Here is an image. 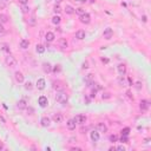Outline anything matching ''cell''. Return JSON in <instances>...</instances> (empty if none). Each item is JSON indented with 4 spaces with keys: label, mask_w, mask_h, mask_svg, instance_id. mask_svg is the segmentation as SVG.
<instances>
[{
    "label": "cell",
    "mask_w": 151,
    "mask_h": 151,
    "mask_svg": "<svg viewBox=\"0 0 151 151\" xmlns=\"http://www.w3.org/2000/svg\"><path fill=\"white\" fill-rule=\"evenodd\" d=\"M56 100H57V102H59V103L63 104V105L67 104V94H66L65 92L60 91V92L56 96Z\"/></svg>",
    "instance_id": "cell-1"
},
{
    "label": "cell",
    "mask_w": 151,
    "mask_h": 151,
    "mask_svg": "<svg viewBox=\"0 0 151 151\" xmlns=\"http://www.w3.org/2000/svg\"><path fill=\"white\" fill-rule=\"evenodd\" d=\"M5 63H6V65L10 66V67L17 66V60H15V58H14L13 56H7L6 59H5Z\"/></svg>",
    "instance_id": "cell-2"
},
{
    "label": "cell",
    "mask_w": 151,
    "mask_h": 151,
    "mask_svg": "<svg viewBox=\"0 0 151 151\" xmlns=\"http://www.w3.org/2000/svg\"><path fill=\"white\" fill-rule=\"evenodd\" d=\"M74 121H76L77 124L83 125V124H85V123H86L88 118H86V116H85V115H77V116H76V118H74Z\"/></svg>",
    "instance_id": "cell-3"
},
{
    "label": "cell",
    "mask_w": 151,
    "mask_h": 151,
    "mask_svg": "<svg viewBox=\"0 0 151 151\" xmlns=\"http://www.w3.org/2000/svg\"><path fill=\"white\" fill-rule=\"evenodd\" d=\"M38 104H39L41 107H46V106L49 105V100H47V98H46L45 96H40L39 99H38Z\"/></svg>",
    "instance_id": "cell-4"
},
{
    "label": "cell",
    "mask_w": 151,
    "mask_h": 151,
    "mask_svg": "<svg viewBox=\"0 0 151 151\" xmlns=\"http://www.w3.org/2000/svg\"><path fill=\"white\" fill-rule=\"evenodd\" d=\"M80 21L83 23V24H89L91 21V15L89 13H84V14H82L80 15Z\"/></svg>",
    "instance_id": "cell-5"
},
{
    "label": "cell",
    "mask_w": 151,
    "mask_h": 151,
    "mask_svg": "<svg viewBox=\"0 0 151 151\" xmlns=\"http://www.w3.org/2000/svg\"><path fill=\"white\" fill-rule=\"evenodd\" d=\"M96 130L98 132H106L107 131V126L104 124V123H98L97 126H96Z\"/></svg>",
    "instance_id": "cell-6"
},
{
    "label": "cell",
    "mask_w": 151,
    "mask_h": 151,
    "mask_svg": "<svg viewBox=\"0 0 151 151\" xmlns=\"http://www.w3.org/2000/svg\"><path fill=\"white\" fill-rule=\"evenodd\" d=\"M149 106H150V103H149V100H145V99H143V100L141 102V105H139V107H141V110H142V111H146V110L149 109Z\"/></svg>",
    "instance_id": "cell-7"
},
{
    "label": "cell",
    "mask_w": 151,
    "mask_h": 151,
    "mask_svg": "<svg viewBox=\"0 0 151 151\" xmlns=\"http://www.w3.org/2000/svg\"><path fill=\"white\" fill-rule=\"evenodd\" d=\"M90 137H91V139H92V142H98L100 136H99V132L96 130V131H91Z\"/></svg>",
    "instance_id": "cell-8"
},
{
    "label": "cell",
    "mask_w": 151,
    "mask_h": 151,
    "mask_svg": "<svg viewBox=\"0 0 151 151\" xmlns=\"http://www.w3.org/2000/svg\"><path fill=\"white\" fill-rule=\"evenodd\" d=\"M45 85H46L45 79L40 78V79L37 80V88H38V90H44V89H45Z\"/></svg>",
    "instance_id": "cell-9"
},
{
    "label": "cell",
    "mask_w": 151,
    "mask_h": 151,
    "mask_svg": "<svg viewBox=\"0 0 151 151\" xmlns=\"http://www.w3.org/2000/svg\"><path fill=\"white\" fill-rule=\"evenodd\" d=\"M103 35H104V38H105V39H111V38H112V35H113V31L111 30V29H106V30L104 31Z\"/></svg>",
    "instance_id": "cell-10"
},
{
    "label": "cell",
    "mask_w": 151,
    "mask_h": 151,
    "mask_svg": "<svg viewBox=\"0 0 151 151\" xmlns=\"http://www.w3.org/2000/svg\"><path fill=\"white\" fill-rule=\"evenodd\" d=\"M76 121L74 119H68L67 121V123H66V126H67V129L68 130H74L76 129Z\"/></svg>",
    "instance_id": "cell-11"
},
{
    "label": "cell",
    "mask_w": 151,
    "mask_h": 151,
    "mask_svg": "<svg viewBox=\"0 0 151 151\" xmlns=\"http://www.w3.org/2000/svg\"><path fill=\"white\" fill-rule=\"evenodd\" d=\"M85 35H86V33H85V31H83V30H79L76 32V38L78 40H83L85 38Z\"/></svg>",
    "instance_id": "cell-12"
},
{
    "label": "cell",
    "mask_w": 151,
    "mask_h": 151,
    "mask_svg": "<svg viewBox=\"0 0 151 151\" xmlns=\"http://www.w3.org/2000/svg\"><path fill=\"white\" fill-rule=\"evenodd\" d=\"M40 123H41V125H43V126L47 127V126H50V125H51V119H50L49 117H43V118L40 119Z\"/></svg>",
    "instance_id": "cell-13"
},
{
    "label": "cell",
    "mask_w": 151,
    "mask_h": 151,
    "mask_svg": "<svg viewBox=\"0 0 151 151\" xmlns=\"http://www.w3.org/2000/svg\"><path fill=\"white\" fill-rule=\"evenodd\" d=\"M54 38H56V35H54V33H53V32H47V33L45 34V39H46V41H49V43L53 41V40H54Z\"/></svg>",
    "instance_id": "cell-14"
},
{
    "label": "cell",
    "mask_w": 151,
    "mask_h": 151,
    "mask_svg": "<svg viewBox=\"0 0 151 151\" xmlns=\"http://www.w3.org/2000/svg\"><path fill=\"white\" fill-rule=\"evenodd\" d=\"M14 77H15V80H17L18 83H24V76H23L21 72L17 71V72L14 73Z\"/></svg>",
    "instance_id": "cell-15"
},
{
    "label": "cell",
    "mask_w": 151,
    "mask_h": 151,
    "mask_svg": "<svg viewBox=\"0 0 151 151\" xmlns=\"http://www.w3.org/2000/svg\"><path fill=\"white\" fill-rule=\"evenodd\" d=\"M58 45H59V47H61V49H67L68 43H67V40H66V39L61 38V39L58 40Z\"/></svg>",
    "instance_id": "cell-16"
},
{
    "label": "cell",
    "mask_w": 151,
    "mask_h": 151,
    "mask_svg": "<svg viewBox=\"0 0 151 151\" xmlns=\"http://www.w3.org/2000/svg\"><path fill=\"white\" fill-rule=\"evenodd\" d=\"M43 70H44L45 73H50V72L52 71L51 64H50V63H44V64H43Z\"/></svg>",
    "instance_id": "cell-17"
},
{
    "label": "cell",
    "mask_w": 151,
    "mask_h": 151,
    "mask_svg": "<svg viewBox=\"0 0 151 151\" xmlns=\"http://www.w3.org/2000/svg\"><path fill=\"white\" fill-rule=\"evenodd\" d=\"M27 106V104H26V100L25 99H21V100H19L18 103H17V107L19 109V110H23V109H25Z\"/></svg>",
    "instance_id": "cell-18"
},
{
    "label": "cell",
    "mask_w": 151,
    "mask_h": 151,
    "mask_svg": "<svg viewBox=\"0 0 151 151\" xmlns=\"http://www.w3.org/2000/svg\"><path fill=\"white\" fill-rule=\"evenodd\" d=\"M117 68H118V72H119L121 76H124V74L126 73V66H125L124 64H119V65L117 66Z\"/></svg>",
    "instance_id": "cell-19"
},
{
    "label": "cell",
    "mask_w": 151,
    "mask_h": 151,
    "mask_svg": "<svg viewBox=\"0 0 151 151\" xmlns=\"http://www.w3.org/2000/svg\"><path fill=\"white\" fill-rule=\"evenodd\" d=\"M52 119H53L54 123H61L63 122V115L61 113H54L53 117H52Z\"/></svg>",
    "instance_id": "cell-20"
},
{
    "label": "cell",
    "mask_w": 151,
    "mask_h": 151,
    "mask_svg": "<svg viewBox=\"0 0 151 151\" xmlns=\"http://www.w3.org/2000/svg\"><path fill=\"white\" fill-rule=\"evenodd\" d=\"M30 46V41L27 40V39H23L21 41H20V47L21 49H27Z\"/></svg>",
    "instance_id": "cell-21"
},
{
    "label": "cell",
    "mask_w": 151,
    "mask_h": 151,
    "mask_svg": "<svg viewBox=\"0 0 151 151\" xmlns=\"http://www.w3.org/2000/svg\"><path fill=\"white\" fill-rule=\"evenodd\" d=\"M0 50H2V51H5V52H10V46H8V44L1 43V44H0Z\"/></svg>",
    "instance_id": "cell-22"
},
{
    "label": "cell",
    "mask_w": 151,
    "mask_h": 151,
    "mask_svg": "<svg viewBox=\"0 0 151 151\" xmlns=\"http://www.w3.org/2000/svg\"><path fill=\"white\" fill-rule=\"evenodd\" d=\"M65 12H66V14H73V13H74V8H73L72 6L67 5V6L65 7Z\"/></svg>",
    "instance_id": "cell-23"
},
{
    "label": "cell",
    "mask_w": 151,
    "mask_h": 151,
    "mask_svg": "<svg viewBox=\"0 0 151 151\" xmlns=\"http://www.w3.org/2000/svg\"><path fill=\"white\" fill-rule=\"evenodd\" d=\"M7 21H8V15L1 13V14H0V23H4V24H5V23H7Z\"/></svg>",
    "instance_id": "cell-24"
},
{
    "label": "cell",
    "mask_w": 151,
    "mask_h": 151,
    "mask_svg": "<svg viewBox=\"0 0 151 151\" xmlns=\"http://www.w3.org/2000/svg\"><path fill=\"white\" fill-rule=\"evenodd\" d=\"M60 21H61V18H60V17H58V15H54V17L52 18V23H53V24H56V25L60 24Z\"/></svg>",
    "instance_id": "cell-25"
},
{
    "label": "cell",
    "mask_w": 151,
    "mask_h": 151,
    "mask_svg": "<svg viewBox=\"0 0 151 151\" xmlns=\"http://www.w3.org/2000/svg\"><path fill=\"white\" fill-rule=\"evenodd\" d=\"M35 50H37L38 53H44V52H45V47H44L43 45H37V46H35Z\"/></svg>",
    "instance_id": "cell-26"
},
{
    "label": "cell",
    "mask_w": 151,
    "mask_h": 151,
    "mask_svg": "<svg viewBox=\"0 0 151 151\" xmlns=\"http://www.w3.org/2000/svg\"><path fill=\"white\" fill-rule=\"evenodd\" d=\"M35 23H37V20H35L34 17H32V18H30V19L27 20V24H29V25H32V26H34Z\"/></svg>",
    "instance_id": "cell-27"
},
{
    "label": "cell",
    "mask_w": 151,
    "mask_h": 151,
    "mask_svg": "<svg viewBox=\"0 0 151 151\" xmlns=\"http://www.w3.org/2000/svg\"><path fill=\"white\" fill-rule=\"evenodd\" d=\"M74 12H76L77 14L82 15V14H84V13H85V10H83L82 7H79V8H76V10H74Z\"/></svg>",
    "instance_id": "cell-28"
},
{
    "label": "cell",
    "mask_w": 151,
    "mask_h": 151,
    "mask_svg": "<svg viewBox=\"0 0 151 151\" xmlns=\"http://www.w3.org/2000/svg\"><path fill=\"white\" fill-rule=\"evenodd\" d=\"M117 141H118V136H116V135H111V136H110V142L116 143Z\"/></svg>",
    "instance_id": "cell-29"
},
{
    "label": "cell",
    "mask_w": 151,
    "mask_h": 151,
    "mask_svg": "<svg viewBox=\"0 0 151 151\" xmlns=\"http://www.w3.org/2000/svg\"><path fill=\"white\" fill-rule=\"evenodd\" d=\"M129 132H130V129H129V127H125V129L122 131V136H127Z\"/></svg>",
    "instance_id": "cell-30"
},
{
    "label": "cell",
    "mask_w": 151,
    "mask_h": 151,
    "mask_svg": "<svg viewBox=\"0 0 151 151\" xmlns=\"http://www.w3.org/2000/svg\"><path fill=\"white\" fill-rule=\"evenodd\" d=\"M53 11H54V13H60L61 12V8L59 5H56L54 6V8H53Z\"/></svg>",
    "instance_id": "cell-31"
},
{
    "label": "cell",
    "mask_w": 151,
    "mask_h": 151,
    "mask_svg": "<svg viewBox=\"0 0 151 151\" xmlns=\"http://www.w3.org/2000/svg\"><path fill=\"white\" fill-rule=\"evenodd\" d=\"M21 10H23L24 13H29V12H30V7H27L26 5H23V8H21Z\"/></svg>",
    "instance_id": "cell-32"
},
{
    "label": "cell",
    "mask_w": 151,
    "mask_h": 151,
    "mask_svg": "<svg viewBox=\"0 0 151 151\" xmlns=\"http://www.w3.org/2000/svg\"><path fill=\"white\" fill-rule=\"evenodd\" d=\"M32 88H33V86H32V83H31V82H27V83L25 84V89H26V90H31Z\"/></svg>",
    "instance_id": "cell-33"
},
{
    "label": "cell",
    "mask_w": 151,
    "mask_h": 151,
    "mask_svg": "<svg viewBox=\"0 0 151 151\" xmlns=\"http://www.w3.org/2000/svg\"><path fill=\"white\" fill-rule=\"evenodd\" d=\"M5 33H6V31H5V29H4V26L0 24V37H2Z\"/></svg>",
    "instance_id": "cell-34"
},
{
    "label": "cell",
    "mask_w": 151,
    "mask_h": 151,
    "mask_svg": "<svg viewBox=\"0 0 151 151\" xmlns=\"http://www.w3.org/2000/svg\"><path fill=\"white\" fill-rule=\"evenodd\" d=\"M118 82H119V84H122V85H125V80H124L123 76H121V77H119V80H118Z\"/></svg>",
    "instance_id": "cell-35"
},
{
    "label": "cell",
    "mask_w": 151,
    "mask_h": 151,
    "mask_svg": "<svg viewBox=\"0 0 151 151\" xmlns=\"http://www.w3.org/2000/svg\"><path fill=\"white\" fill-rule=\"evenodd\" d=\"M102 97H103V99H106V98H110V93H107V92H105V93H104V94H103Z\"/></svg>",
    "instance_id": "cell-36"
},
{
    "label": "cell",
    "mask_w": 151,
    "mask_h": 151,
    "mask_svg": "<svg viewBox=\"0 0 151 151\" xmlns=\"http://www.w3.org/2000/svg\"><path fill=\"white\" fill-rule=\"evenodd\" d=\"M136 88H137L138 90L142 89V84H141V82H137V83H136Z\"/></svg>",
    "instance_id": "cell-37"
},
{
    "label": "cell",
    "mask_w": 151,
    "mask_h": 151,
    "mask_svg": "<svg viewBox=\"0 0 151 151\" xmlns=\"http://www.w3.org/2000/svg\"><path fill=\"white\" fill-rule=\"evenodd\" d=\"M122 142L127 143V136H122Z\"/></svg>",
    "instance_id": "cell-38"
},
{
    "label": "cell",
    "mask_w": 151,
    "mask_h": 151,
    "mask_svg": "<svg viewBox=\"0 0 151 151\" xmlns=\"http://www.w3.org/2000/svg\"><path fill=\"white\" fill-rule=\"evenodd\" d=\"M19 1V4H21V5H26L27 2H29V0H18Z\"/></svg>",
    "instance_id": "cell-39"
},
{
    "label": "cell",
    "mask_w": 151,
    "mask_h": 151,
    "mask_svg": "<svg viewBox=\"0 0 151 151\" xmlns=\"http://www.w3.org/2000/svg\"><path fill=\"white\" fill-rule=\"evenodd\" d=\"M59 71H60V65H57L54 67V72H59Z\"/></svg>",
    "instance_id": "cell-40"
},
{
    "label": "cell",
    "mask_w": 151,
    "mask_h": 151,
    "mask_svg": "<svg viewBox=\"0 0 151 151\" xmlns=\"http://www.w3.org/2000/svg\"><path fill=\"white\" fill-rule=\"evenodd\" d=\"M116 149H117V150H122V151H124V150H125V148H124L123 145H119V146H117Z\"/></svg>",
    "instance_id": "cell-41"
},
{
    "label": "cell",
    "mask_w": 151,
    "mask_h": 151,
    "mask_svg": "<svg viewBox=\"0 0 151 151\" xmlns=\"http://www.w3.org/2000/svg\"><path fill=\"white\" fill-rule=\"evenodd\" d=\"M53 88H54V89H60L61 86H60V85H59V83H58V85H57V83H54V85H53Z\"/></svg>",
    "instance_id": "cell-42"
},
{
    "label": "cell",
    "mask_w": 151,
    "mask_h": 151,
    "mask_svg": "<svg viewBox=\"0 0 151 151\" xmlns=\"http://www.w3.org/2000/svg\"><path fill=\"white\" fill-rule=\"evenodd\" d=\"M71 150H73V151H79V150H82L80 148H71Z\"/></svg>",
    "instance_id": "cell-43"
},
{
    "label": "cell",
    "mask_w": 151,
    "mask_h": 151,
    "mask_svg": "<svg viewBox=\"0 0 151 151\" xmlns=\"http://www.w3.org/2000/svg\"><path fill=\"white\" fill-rule=\"evenodd\" d=\"M2 148H4V146H2V144H1V143H0V150H1V149H2Z\"/></svg>",
    "instance_id": "cell-44"
},
{
    "label": "cell",
    "mask_w": 151,
    "mask_h": 151,
    "mask_svg": "<svg viewBox=\"0 0 151 151\" xmlns=\"http://www.w3.org/2000/svg\"><path fill=\"white\" fill-rule=\"evenodd\" d=\"M4 1H8V0H4Z\"/></svg>",
    "instance_id": "cell-45"
}]
</instances>
